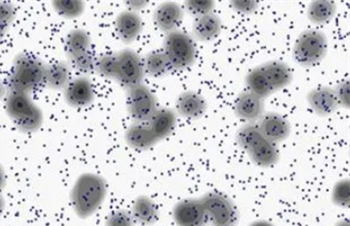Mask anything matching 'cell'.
Wrapping results in <instances>:
<instances>
[{"label":"cell","instance_id":"cell-25","mask_svg":"<svg viewBox=\"0 0 350 226\" xmlns=\"http://www.w3.org/2000/svg\"><path fill=\"white\" fill-rule=\"evenodd\" d=\"M336 3L330 0H315L311 1L306 10L308 20L314 25H326L336 16Z\"/></svg>","mask_w":350,"mask_h":226},{"label":"cell","instance_id":"cell-32","mask_svg":"<svg viewBox=\"0 0 350 226\" xmlns=\"http://www.w3.org/2000/svg\"><path fill=\"white\" fill-rule=\"evenodd\" d=\"M332 199L337 206L343 208H349L350 203L349 180L347 178L339 180L334 185L332 191Z\"/></svg>","mask_w":350,"mask_h":226},{"label":"cell","instance_id":"cell-35","mask_svg":"<svg viewBox=\"0 0 350 226\" xmlns=\"http://www.w3.org/2000/svg\"><path fill=\"white\" fill-rule=\"evenodd\" d=\"M135 219H133L131 212L124 210H114L108 215L107 218V226H135Z\"/></svg>","mask_w":350,"mask_h":226},{"label":"cell","instance_id":"cell-22","mask_svg":"<svg viewBox=\"0 0 350 226\" xmlns=\"http://www.w3.org/2000/svg\"><path fill=\"white\" fill-rule=\"evenodd\" d=\"M248 156L252 159V163L257 167L269 169L275 165L280 160V152H278L276 144L262 139L258 144H256L252 150L247 152Z\"/></svg>","mask_w":350,"mask_h":226},{"label":"cell","instance_id":"cell-34","mask_svg":"<svg viewBox=\"0 0 350 226\" xmlns=\"http://www.w3.org/2000/svg\"><path fill=\"white\" fill-rule=\"evenodd\" d=\"M215 2L213 0H189L185 1V8L187 12L194 16L200 17L211 14L215 10Z\"/></svg>","mask_w":350,"mask_h":226},{"label":"cell","instance_id":"cell-21","mask_svg":"<svg viewBox=\"0 0 350 226\" xmlns=\"http://www.w3.org/2000/svg\"><path fill=\"white\" fill-rule=\"evenodd\" d=\"M131 215L139 225L150 226L159 221V210L150 197L139 195L133 202Z\"/></svg>","mask_w":350,"mask_h":226},{"label":"cell","instance_id":"cell-40","mask_svg":"<svg viewBox=\"0 0 350 226\" xmlns=\"http://www.w3.org/2000/svg\"><path fill=\"white\" fill-rule=\"evenodd\" d=\"M8 87H6L5 83H4L3 81H2L1 79H0V100H1V99L6 96V94H8Z\"/></svg>","mask_w":350,"mask_h":226},{"label":"cell","instance_id":"cell-3","mask_svg":"<svg viewBox=\"0 0 350 226\" xmlns=\"http://www.w3.org/2000/svg\"><path fill=\"white\" fill-rule=\"evenodd\" d=\"M5 111L17 129L23 133L38 131L43 124V113L32 100L31 94L8 92Z\"/></svg>","mask_w":350,"mask_h":226},{"label":"cell","instance_id":"cell-31","mask_svg":"<svg viewBox=\"0 0 350 226\" xmlns=\"http://www.w3.org/2000/svg\"><path fill=\"white\" fill-rule=\"evenodd\" d=\"M16 15V10L12 2L0 1V42L12 27Z\"/></svg>","mask_w":350,"mask_h":226},{"label":"cell","instance_id":"cell-27","mask_svg":"<svg viewBox=\"0 0 350 226\" xmlns=\"http://www.w3.org/2000/svg\"><path fill=\"white\" fill-rule=\"evenodd\" d=\"M144 73L153 79H161L172 72V68L163 51H151L144 57Z\"/></svg>","mask_w":350,"mask_h":226},{"label":"cell","instance_id":"cell-13","mask_svg":"<svg viewBox=\"0 0 350 226\" xmlns=\"http://www.w3.org/2000/svg\"><path fill=\"white\" fill-rule=\"evenodd\" d=\"M183 16V8L177 2L166 1L162 2L155 8L153 21L157 29L167 34L178 29Z\"/></svg>","mask_w":350,"mask_h":226},{"label":"cell","instance_id":"cell-43","mask_svg":"<svg viewBox=\"0 0 350 226\" xmlns=\"http://www.w3.org/2000/svg\"><path fill=\"white\" fill-rule=\"evenodd\" d=\"M336 226H349V221L347 219H341L336 223Z\"/></svg>","mask_w":350,"mask_h":226},{"label":"cell","instance_id":"cell-14","mask_svg":"<svg viewBox=\"0 0 350 226\" xmlns=\"http://www.w3.org/2000/svg\"><path fill=\"white\" fill-rule=\"evenodd\" d=\"M306 100L314 113L323 117L332 115L339 109L334 87L319 86L313 88L306 96Z\"/></svg>","mask_w":350,"mask_h":226},{"label":"cell","instance_id":"cell-26","mask_svg":"<svg viewBox=\"0 0 350 226\" xmlns=\"http://www.w3.org/2000/svg\"><path fill=\"white\" fill-rule=\"evenodd\" d=\"M245 85L247 91L265 99L274 94L267 74L260 66L250 71L245 76Z\"/></svg>","mask_w":350,"mask_h":226},{"label":"cell","instance_id":"cell-20","mask_svg":"<svg viewBox=\"0 0 350 226\" xmlns=\"http://www.w3.org/2000/svg\"><path fill=\"white\" fill-rule=\"evenodd\" d=\"M222 23L217 14H211L196 17L192 25L194 38L200 42H207L215 40L221 32Z\"/></svg>","mask_w":350,"mask_h":226},{"label":"cell","instance_id":"cell-4","mask_svg":"<svg viewBox=\"0 0 350 226\" xmlns=\"http://www.w3.org/2000/svg\"><path fill=\"white\" fill-rule=\"evenodd\" d=\"M328 53V40L321 30L308 29L298 36L293 48L295 61L302 68L321 63Z\"/></svg>","mask_w":350,"mask_h":226},{"label":"cell","instance_id":"cell-33","mask_svg":"<svg viewBox=\"0 0 350 226\" xmlns=\"http://www.w3.org/2000/svg\"><path fill=\"white\" fill-rule=\"evenodd\" d=\"M116 53L105 55L96 59L95 70L105 79H113L116 77Z\"/></svg>","mask_w":350,"mask_h":226},{"label":"cell","instance_id":"cell-19","mask_svg":"<svg viewBox=\"0 0 350 226\" xmlns=\"http://www.w3.org/2000/svg\"><path fill=\"white\" fill-rule=\"evenodd\" d=\"M260 66L267 74L274 92L284 89L293 83V71L285 62L280 60H270Z\"/></svg>","mask_w":350,"mask_h":226},{"label":"cell","instance_id":"cell-7","mask_svg":"<svg viewBox=\"0 0 350 226\" xmlns=\"http://www.w3.org/2000/svg\"><path fill=\"white\" fill-rule=\"evenodd\" d=\"M116 68L114 81L122 87L129 89L144 83V60L131 48H124L116 53Z\"/></svg>","mask_w":350,"mask_h":226},{"label":"cell","instance_id":"cell-17","mask_svg":"<svg viewBox=\"0 0 350 226\" xmlns=\"http://www.w3.org/2000/svg\"><path fill=\"white\" fill-rule=\"evenodd\" d=\"M124 139L129 147L138 152L150 150L159 142L146 122H135L131 124L125 131Z\"/></svg>","mask_w":350,"mask_h":226},{"label":"cell","instance_id":"cell-18","mask_svg":"<svg viewBox=\"0 0 350 226\" xmlns=\"http://www.w3.org/2000/svg\"><path fill=\"white\" fill-rule=\"evenodd\" d=\"M146 124L157 137L161 141L170 137L174 132L177 124V114L174 109L168 107L157 109L154 114Z\"/></svg>","mask_w":350,"mask_h":226},{"label":"cell","instance_id":"cell-29","mask_svg":"<svg viewBox=\"0 0 350 226\" xmlns=\"http://www.w3.org/2000/svg\"><path fill=\"white\" fill-rule=\"evenodd\" d=\"M51 3L56 14L66 19L77 18L85 10V3L81 0H54Z\"/></svg>","mask_w":350,"mask_h":226},{"label":"cell","instance_id":"cell-30","mask_svg":"<svg viewBox=\"0 0 350 226\" xmlns=\"http://www.w3.org/2000/svg\"><path fill=\"white\" fill-rule=\"evenodd\" d=\"M97 57H95L92 51H88L83 55H79L69 60V66L81 75L90 74L95 70V64H96Z\"/></svg>","mask_w":350,"mask_h":226},{"label":"cell","instance_id":"cell-2","mask_svg":"<svg viewBox=\"0 0 350 226\" xmlns=\"http://www.w3.org/2000/svg\"><path fill=\"white\" fill-rule=\"evenodd\" d=\"M47 64L36 55L23 53L14 57L12 71L8 75V92L31 94L45 86Z\"/></svg>","mask_w":350,"mask_h":226},{"label":"cell","instance_id":"cell-10","mask_svg":"<svg viewBox=\"0 0 350 226\" xmlns=\"http://www.w3.org/2000/svg\"><path fill=\"white\" fill-rule=\"evenodd\" d=\"M64 98L69 107L73 109H86L90 107L95 98L92 81L84 75L71 79L64 89Z\"/></svg>","mask_w":350,"mask_h":226},{"label":"cell","instance_id":"cell-16","mask_svg":"<svg viewBox=\"0 0 350 226\" xmlns=\"http://www.w3.org/2000/svg\"><path fill=\"white\" fill-rule=\"evenodd\" d=\"M176 113L187 119H198L207 111V102L202 94L192 90L179 94L175 101Z\"/></svg>","mask_w":350,"mask_h":226},{"label":"cell","instance_id":"cell-15","mask_svg":"<svg viewBox=\"0 0 350 226\" xmlns=\"http://www.w3.org/2000/svg\"><path fill=\"white\" fill-rule=\"evenodd\" d=\"M144 29L142 16L138 12L124 10L116 19V31L124 44H131L137 40Z\"/></svg>","mask_w":350,"mask_h":226},{"label":"cell","instance_id":"cell-37","mask_svg":"<svg viewBox=\"0 0 350 226\" xmlns=\"http://www.w3.org/2000/svg\"><path fill=\"white\" fill-rule=\"evenodd\" d=\"M231 8L243 14H252L256 12L259 2L254 0H233L230 1Z\"/></svg>","mask_w":350,"mask_h":226},{"label":"cell","instance_id":"cell-41","mask_svg":"<svg viewBox=\"0 0 350 226\" xmlns=\"http://www.w3.org/2000/svg\"><path fill=\"white\" fill-rule=\"evenodd\" d=\"M250 226H275L267 221H256L250 223Z\"/></svg>","mask_w":350,"mask_h":226},{"label":"cell","instance_id":"cell-12","mask_svg":"<svg viewBox=\"0 0 350 226\" xmlns=\"http://www.w3.org/2000/svg\"><path fill=\"white\" fill-rule=\"evenodd\" d=\"M234 113L246 124H256L265 113V99L245 90L235 100Z\"/></svg>","mask_w":350,"mask_h":226},{"label":"cell","instance_id":"cell-8","mask_svg":"<svg viewBox=\"0 0 350 226\" xmlns=\"http://www.w3.org/2000/svg\"><path fill=\"white\" fill-rule=\"evenodd\" d=\"M126 107L131 119L146 124L157 111V98L148 85H139L126 92Z\"/></svg>","mask_w":350,"mask_h":226},{"label":"cell","instance_id":"cell-11","mask_svg":"<svg viewBox=\"0 0 350 226\" xmlns=\"http://www.w3.org/2000/svg\"><path fill=\"white\" fill-rule=\"evenodd\" d=\"M256 124L263 137L274 144L286 141L291 135V122L280 113H265Z\"/></svg>","mask_w":350,"mask_h":226},{"label":"cell","instance_id":"cell-1","mask_svg":"<svg viewBox=\"0 0 350 226\" xmlns=\"http://www.w3.org/2000/svg\"><path fill=\"white\" fill-rule=\"evenodd\" d=\"M107 195V180L98 174L85 172L75 180L70 193L71 204L77 216L88 218L98 212Z\"/></svg>","mask_w":350,"mask_h":226},{"label":"cell","instance_id":"cell-24","mask_svg":"<svg viewBox=\"0 0 350 226\" xmlns=\"http://www.w3.org/2000/svg\"><path fill=\"white\" fill-rule=\"evenodd\" d=\"M71 68L66 61L47 64L45 86L53 90H64L71 81Z\"/></svg>","mask_w":350,"mask_h":226},{"label":"cell","instance_id":"cell-5","mask_svg":"<svg viewBox=\"0 0 350 226\" xmlns=\"http://www.w3.org/2000/svg\"><path fill=\"white\" fill-rule=\"evenodd\" d=\"M163 51L172 70L191 68L196 60V46L193 38L183 30L167 33L163 40Z\"/></svg>","mask_w":350,"mask_h":226},{"label":"cell","instance_id":"cell-9","mask_svg":"<svg viewBox=\"0 0 350 226\" xmlns=\"http://www.w3.org/2000/svg\"><path fill=\"white\" fill-rule=\"evenodd\" d=\"M172 217L177 226H206V213L200 198H187L175 204Z\"/></svg>","mask_w":350,"mask_h":226},{"label":"cell","instance_id":"cell-23","mask_svg":"<svg viewBox=\"0 0 350 226\" xmlns=\"http://www.w3.org/2000/svg\"><path fill=\"white\" fill-rule=\"evenodd\" d=\"M92 51V38L84 29H72L64 40V51L68 59L79 57Z\"/></svg>","mask_w":350,"mask_h":226},{"label":"cell","instance_id":"cell-42","mask_svg":"<svg viewBox=\"0 0 350 226\" xmlns=\"http://www.w3.org/2000/svg\"><path fill=\"white\" fill-rule=\"evenodd\" d=\"M4 208H5V200H4L3 197L0 195V215L3 212Z\"/></svg>","mask_w":350,"mask_h":226},{"label":"cell","instance_id":"cell-28","mask_svg":"<svg viewBox=\"0 0 350 226\" xmlns=\"http://www.w3.org/2000/svg\"><path fill=\"white\" fill-rule=\"evenodd\" d=\"M235 139L239 147L247 154L265 137L256 124H245L237 130Z\"/></svg>","mask_w":350,"mask_h":226},{"label":"cell","instance_id":"cell-39","mask_svg":"<svg viewBox=\"0 0 350 226\" xmlns=\"http://www.w3.org/2000/svg\"><path fill=\"white\" fill-rule=\"evenodd\" d=\"M6 185V172L4 167L0 165V191L5 187Z\"/></svg>","mask_w":350,"mask_h":226},{"label":"cell","instance_id":"cell-36","mask_svg":"<svg viewBox=\"0 0 350 226\" xmlns=\"http://www.w3.org/2000/svg\"><path fill=\"white\" fill-rule=\"evenodd\" d=\"M339 107L349 109L350 107L349 81H342L334 87Z\"/></svg>","mask_w":350,"mask_h":226},{"label":"cell","instance_id":"cell-38","mask_svg":"<svg viewBox=\"0 0 350 226\" xmlns=\"http://www.w3.org/2000/svg\"><path fill=\"white\" fill-rule=\"evenodd\" d=\"M127 5H129V10L131 12H137L138 10H142V8H146L148 5V2L146 1H129L126 2Z\"/></svg>","mask_w":350,"mask_h":226},{"label":"cell","instance_id":"cell-6","mask_svg":"<svg viewBox=\"0 0 350 226\" xmlns=\"http://www.w3.org/2000/svg\"><path fill=\"white\" fill-rule=\"evenodd\" d=\"M200 199L211 226L237 225L239 212L234 203L226 195L211 191L205 193Z\"/></svg>","mask_w":350,"mask_h":226}]
</instances>
